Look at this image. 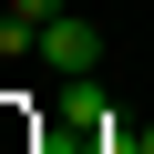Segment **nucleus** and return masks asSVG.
Returning <instances> with one entry per match:
<instances>
[{
  "mask_svg": "<svg viewBox=\"0 0 154 154\" xmlns=\"http://www.w3.org/2000/svg\"><path fill=\"white\" fill-rule=\"evenodd\" d=\"M41 62L62 72V82H93V72H103V31H93V21H72V11H62V21L41 31Z\"/></svg>",
  "mask_w": 154,
  "mask_h": 154,
  "instance_id": "nucleus-1",
  "label": "nucleus"
},
{
  "mask_svg": "<svg viewBox=\"0 0 154 154\" xmlns=\"http://www.w3.org/2000/svg\"><path fill=\"white\" fill-rule=\"evenodd\" d=\"M62 21V0H0V62H21V51H41V31Z\"/></svg>",
  "mask_w": 154,
  "mask_h": 154,
  "instance_id": "nucleus-2",
  "label": "nucleus"
}]
</instances>
